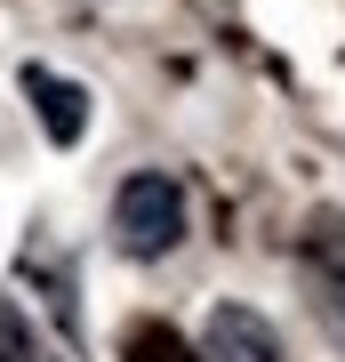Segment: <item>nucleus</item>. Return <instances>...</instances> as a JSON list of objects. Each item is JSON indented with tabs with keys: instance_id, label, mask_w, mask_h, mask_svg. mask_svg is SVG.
I'll use <instances>...</instances> for the list:
<instances>
[{
	"instance_id": "nucleus-1",
	"label": "nucleus",
	"mask_w": 345,
	"mask_h": 362,
	"mask_svg": "<svg viewBox=\"0 0 345 362\" xmlns=\"http://www.w3.org/2000/svg\"><path fill=\"white\" fill-rule=\"evenodd\" d=\"M113 242L128 250V258H169V250L185 242V194H177V177H161V169L121 177V194H113Z\"/></svg>"
},
{
	"instance_id": "nucleus-2",
	"label": "nucleus",
	"mask_w": 345,
	"mask_h": 362,
	"mask_svg": "<svg viewBox=\"0 0 345 362\" xmlns=\"http://www.w3.org/2000/svg\"><path fill=\"white\" fill-rule=\"evenodd\" d=\"M25 97H32L49 145H80V137H89V89H80V81H64L49 65H25Z\"/></svg>"
},
{
	"instance_id": "nucleus-3",
	"label": "nucleus",
	"mask_w": 345,
	"mask_h": 362,
	"mask_svg": "<svg viewBox=\"0 0 345 362\" xmlns=\"http://www.w3.org/2000/svg\"><path fill=\"white\" fill-rule=\"evenodd\" d=\"M209 354L217 362H289L282 354V330L265 322V314H249V306H209Z\"/></svg>"
},
{
	"instance_id": "nucleus-4",
	"label": "nucleus",
	"mask_w": 345,
	"mask_h": 362,
	"mask_svg": "<svg viewBox=\"0 0 345 362\" xmlns=\"http://www.w3.org/2000/svg\"><path fill=\"white\" fill-rule=\"evenodd\" d=\"M0 362H40V338H32L25 306H16L8 290H0Z\"/></svg>"
},
{
	"instance_id": "nucleus-5",
	"label": "nucleus",
	"mask_w": 345,
	"mask_h": 362,
	"mask_svg": "<svg viewBox=\"0 0 345 362\" xmlns=\"http://www.w3.org/2000/svg\"><path fill=\"white\" fill-rule=\"evenodd\" d=\"M128 362H193V354H185L177 330H137L128 338Z\"/></svg>"
},
{
	"instance_id": "nucleus-6",
	"label": "nucleus",
	"mask_w": 345,
	"mask_h": 362,
	"mask_svg": "<svg viewBox=\"0 0 345 362\" xmlns=\"http://www.w3.org/2000/svg\"><path fill=\"white\" fill-rule=\"evenodd\" d=\"M313 242H321V250H329V258L345 266V218H313Z\"/></svg>"
}]
</instances>
